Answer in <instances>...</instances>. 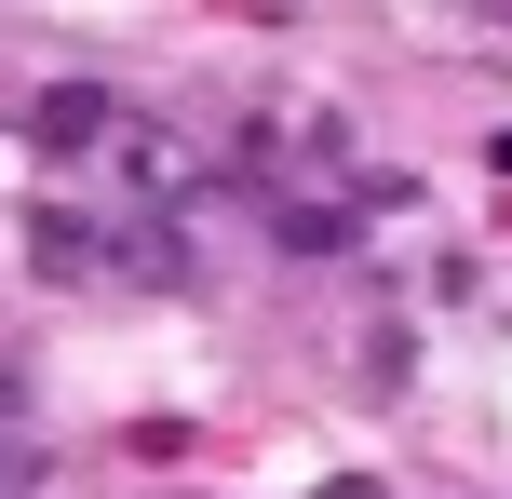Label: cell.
Wrapping results in <instances>:
<instances>
[{"label":"cell","instance_id":"1","mask_svg":"<svg viewBox=\"0 0 512 499\" xmlns=\"http://www.w3.org/2000/svg\"><path fill=\"white\" fill-rule=\"evenodd\" d=\"M27 270H41V284H122V216L41 203V216H27Z\"/></svg>","mask_w":512,"mask_h":499},{"label":"cell","instance_id":"2","mask_svg":"<svg viewBox=\"0 0 512 499\" xmlns=\"http://www.w3.org/2000/svg\"><path fill=\"white\" fill-rule=\"evenodd\" d=\"M108 135H122V95H108V81H41V95H27V149H108Z\"/></svg>","mask_w":512,"mask_h":499},{"label":"cell","instance_id":"3","mask_svg":"<svg viewBox=\"0 0 512 499\" xmlns=\"http://www.w3.org/2000/svg\"><path fill=\"white\" fill-rule=\"evenodd\" d=\"M122 284H189V243L162 216H122Z\"/></svg>","mask_w":512,"mask_h":499},{"label":"cell","instance_id":"4","mask_svg":"<svg viewBox=\"0 0 512 499\" xmlns=\"http://www.w3.org/2000/svg\"><path fill=\"white\" fill-rule=\"evenodd\" d=\"M270 230H283V257H337L351 243V203H283Z\"/></svg>","mask_w":512,"mask_h":499}]
</instances>
